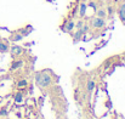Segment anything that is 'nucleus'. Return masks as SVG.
Segmentation results:
<instances>
[{
	"instance_id": "2",
	"label": "nucleus",
	"mask_w": 125,
	"mask_h": 119,
	"mask_svg": "<svg viewBox=\"0 0 125 119\" xmlns=\"http://www.w3.org/2000/svg\"><path fill=\"white\" fill-rule=\"evenodd\" d=\"M91 26L94 28H102L106 26V21L104 18H101V17H96L94 20H91Z\"/></svg>"
},
{
	"instance_id": "19",
	"label": "nucleus",
	"mask_w": 125,
	"mask_h": 119,
	"mask_svg": "<svg viewBox=\"0 0 125 119\" xmlns=\"http://www.w3.org/2000/svg\"><path fill=\"white\" fill-rule=\"evenodd\" d=\"M82 27H83V21L80 20V21H78V23L75 24V28H77V29H79V28H82Z\"/></svg>"
},
{
	"instance_id": "15",
	"label": "nucleus",
	"mask_w": 125,
	"mask_h": 119,
	"mask_svg": "<svg viewBox=\"0 0 125 119\" xmlns=\"http://www.w3.org/2000/svg\"><path fill=\"white\" fill-rule=\"evenodd\" d=\"M27 85H28L27 79H22V80H20V81L17 83V86H18V87H24V86H27Z\"/></svg>"
},
{
	"instance_id": "20",
	"label": "nucleus",
	"mask_w": 125,
	"mask_h": 119,
	"mask_svg": "<svg viewBox=\"0 0 125 119\" xmlns=\"http://www.w3.org/2000/svg\"><path fill=\"white\" fill-rule=\"evenodd\" d=\"M107 10H108V15L111 16V15L113 13V7H112V6H108V9H107Z\"/></svg>"
},
{
	"instance_id": "4",
	"label": "nucleus",
	"mask_w": 125,
	"mask_h": 119,
	"mask_svg": "<svg viewBox=\"0 0 125 119\" xmlns=\"http://www.w3.org/2000/svg\"><path fill=\"white\" fill-rule=\"evenodd\" d=\"M23 65H24V62H23L22 60H15V61H12V63H11V67H10V69H11V71L18 69V68H21V67H22Z\"/></svg>"
},
{
	"instance_id": "12",
	"label": "nucleus",
	"mask_w": 125,
	"mask_h": 119,
	"mask_svg": "<svg viewBox=\"0 0 125 119\" xmlns=\"http://www.w3.org/2000/svg\"><path fill=\"white\" fill-rule=\"evenodd\" d=\"M96 13H97V17H101V18H104L107 16V12L104 9H100V10H96Z\"/></svg>"
},
{
	"instance_id": "5",
	"label": "nucleus",
	"mask_w": 125,
	"mask_h": 119,
	"mask_svg": "<svg viewBox=\"0 0 125 119\" xmlns=\"http://www.w3.org/2000/svg\"><path fill=\"white\" fill-rule=\"evenodd\" d=\"M119 17H120L122 22L125 23V0L123 1V4H122L120 7H119Z\"/></svg>"
},
{
	"instance_id": "11",
	"label": "nucleus",
	"mask_w": 125,
	"mask_h": 119,
	"mask_svg": "<svg viewBox=\"0 0 125 119\" xmlns=\"http://www.w3.org/2000/svg\"><path fill=\"white\" fill-rule=\"evenodd\" d=\"M82 37H83V33L80 32V29H78V31L74 33V35H73V40L77 43V41H79V40L82 39Z\"/></svg>"
},
{
	"instance_id": "6",
	"label": "nucleus",
	"mask_w": 125,
	"mask_h": 119,
	"mask_svg": "<svg viewBox=\"0 0 125 119\" xmlns=\"http://www.w3.org/2000/svg\"><path fill=\"white\" fill-rule=\"evenodd\" d=\"M74 27H75L74 21H69V22L67 23V26H66L64 28H62V31H64V32H67V33H71V32L74 29Z\"/></svg>"
},
{
	"instance_id": "21",
	"label": "nucleus",
	"mask_w": 125,
	"mask_h": 119,
	"mask_svg": "<svg viewBox=\"0 0 125 119\" xmlns=\"http://www.w3.org/2000/svg\"><path fill=\"white\" fill-rule=\"evenodd\" d=\"M83 1H85V0H83Z\"/></svg>"
},
{
	"instance_id": "9",
	"label": "nucleus",
	"mask_w": 125,
	"mask_h": 119,
	"mask_svg": "<svg viewBox=\"0 0 125 119\" xmlns=\"http://www.w3.org/2000/svg\"><path fill=\"white\" fill-rule=\"evenodd\" d=\"M95 85H96V84H95V81H94V80H87V85H86V89H87V92H89V94H91V92H92V91H94V89H95Z\"/></svg>"
},
{
	"instance_id": "13",
	"label": "nucleus",
	"mask_w": 125,
	"mask_h": 119,
	"mask_svg": "<svg viewBox=\"0 0 125 119\" xmlns=\"http://www.w3.org/2000/svg\"><path fill=\"white\" fill-rule=\"evenodd\" d=\"M13 100H15V102H17V103H21V102L23 101V96H22V94H20V92L15 94V96H13Z\"/></svg>"
},
{
	"instance_id": "7",
	"label": "nucleus",
	"mask_w": 125,
	"mask_h": 119,
	"mask_svg": "<svg viewBox=\"0 0 125 119\" xmlns=\"http://www.w3.org/2000/svg\"><path fill=\"white\" fill-rule=\"evenodd\" d=\"M33 31V28H32V26H27L26 28H21L20 31H18V33H21L23 37H27L31 32Z\"/></svg>"
},
{
	"instance_id": "1",
	"label": "nucleus",
	"mask_w": 125,
	"mask_h": 119,
	"mask_svg": "<svg viewBox=\"0 0 125 119\" xmlns=\"http://www.w3.org/2000/svg\"><path fill=\"white\" fill-rule=\"evenodd\" d=\"M35 81L40 87H46L51 84V77L49 76V73L42 72V73H37L35 76Z\"/></svg>"
},
{
	"instance_id": "8",
	"label": "nucleus",
	"mask_w": 125,
	"mask_h": 119,
	"mask_svg": "<svg viewBox=\"0 0 125 119\" xmlns=\"http://www.w3.org/2000/svg\"><path fill=\"white\" fill-rule=\"evenodd\" d=\"M23 39V35L21 34V33H12L11 34V37H10V40H12V41H21V40Z\"/></svg>"
},
{
	"instance_id": "10",
	"label": "nucleus",
	"mask_w": 125,
	"mask_h": 119,
	"mask_svg": "<svg viewBox=\"0 0 125 119\" xmlns=\"http://www.w3.org/2000/svg\"><path fill=\"white\" fill-rule=\"evenodd\" d=\"M86 7H87V5L85 4V2H82L80 4V10H79V15H80V17H84V15H85V12H86Z\"/></svg>"
},
{
	"instance_id": "16",
	"label": "nucleus",
	"mask_w": 125,
	"mask_h": 119,
	"mask_svg": "<svg viewBox=\"0 0 125 119\" xmlns=\"http://www.w3.org/2000/svg\"><path fill=\"white\" fill-rule=\"evenodd\" d=\"M87 6H90L91 9H94V11L97 10V5H96V2H94V1H90V2L87 4Z\"/></svg>"
},
{
	"instance_id": "3",
	"label": "nucleus",
	"mask_w": 125,
	"mask_h": 119,
	"mask_svg": "<svg viewBox=\"0 0 125 119\" xmlns=\"http://www.w3.org/2000/svg\"><path fill=\"white\" fill-rule=\"evenodd\" d=\"M22 51H23V49H22V46H20V45H13V46L10 47V52H11V55H12L13 57L20 56V55L22 54Z\"/></svg>"
},
{
	"instance_id": "18",
	"label": "nucleus",
	"mask_w": 125,
	"mask_h": 119,
	"mask_svg": "<svg viewBox=\"0 0 125 119\" xmlns=\"http://www.w3.org/2000/svg\"><path fill=\"white\" fill-rule=\"evenodd\" d=\"M79 29H80V32L83 33V35H84V34L89 31V27H87V26H83V27H82V28H79Z\"/></svg>"
},
{
	"instance_id": "14",
	"label": "nucleus",
	"mask_w": 125,
	"mask_h": 119,
	"mask_svg": "<svg viewBox=\"0 0 125 119\" xmlns=\"http://www.w3.org/2000/svg\"><path fill=\"white\" fill-rule=\"evenodd\" d=\"M6 51H9V45L0 40V52H6Z\"/></svg>"
},
{
	"instance_id": "17",
	"label": "nucleus",
	"mask_w": 125,
	"mask_h": 119,
	"mask_svg": "<svg viewBox=\"0 0 125 119\" xmlns=\"http://www.w3.org/2000/svg\"><path fill=\"white\" fill-rule=\"evenodd\" d=\"M6 114H7V108H6V107H2V108L0 109V116H1V117H5Z\"/></svg>"
}]
</instances>
